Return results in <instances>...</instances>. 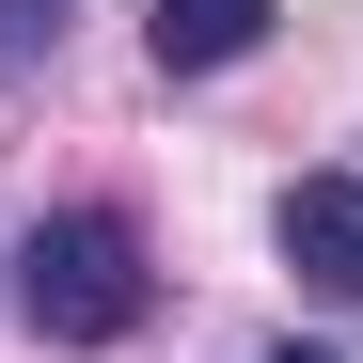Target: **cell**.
<instances>
[{"label":"cell","mask_w":363,"mask_h":363,"mask_svg":"<svg viewBox=\"0 0 363 363\" xmlns=\"http://www.w3.org/2000/svg\"><path fill=\"white\" fill-rule=\"evenodd\" d=\"M253 363H347V347H253Z\"/></svg>","instance_id":"cell-5"},{"label":"cell","mask_w":363,"mask_h":363,"mask_svg":"<svg viewBox=\"0 0 363 363\" xmlns=\"http://www.w3.org/2000/svg\"><path fill=\"white\" fill-rule=\"evenodd\" d=\"M143 48H158V79H221V64H253V48H269V0H158Z\"/></svg>","instance_id":"cell-3"},{"label":"cell","mask_w":363,"mask_h":363,"mask_svg":"<svg viewBox=\"0 0 363 363\" xmlns=\"http://www.w3.org/2000/svg\"><path fill=\"white\" fill-rule=\"evenodd\" d=\"M269 237H284V269L316 284V300H347V316H363V174H284Z\"/></svg>","instance_id":"cell-2"},{"label":"cell","mask_w":363,"mask_h":363,"mask_svg":"<svg viewBox=\"0 0 363 363\" xmlns=\"http://www.w3.org/2000/svg\"><path fill=\"white\" fill-rule=\"evenodd\" d=\"M16 316L48 347H127L158 316V253H143V221L127 206H48L16 237Z\"/></svg>","instance_id":"cell-1"},{"label":"cell","mask_w":363,"mask_h":363,"mask_svg":"<svg viewBox=\"0 0 363 363\" xmlns=\"http://www.w3.org/2000/svg\"><path fill=\"white\" fill-rule=\"evenodd\" d=\"M64 16H79V0H0V79H32L48 48H64Z\"/></svg>","instance_id":"cell-4"}]
</instances>
